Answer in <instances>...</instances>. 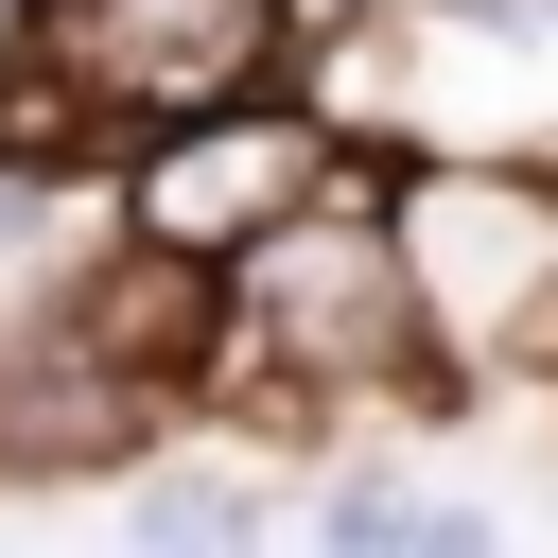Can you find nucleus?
Here are the masks:
<instances>
[{"label": "nucleus", "mask_w": 558, "mask_h": 558, "mask_svg": "<svg viewBox=\"0 0 558 558\" xmlns=\"http://www.w3.org/2000/svg\"><path fill=\"white\" fill-rule=\"evenodd\" d=\"M384 227H401V296H418L436 384L558 349V174L541 157H384Z\"/></svg>", "instance_id": "3"}, {"label": "nucleus", "mask_w": 558, "mask_h": 558, "mask_svg": "<svg viewBox=\"0 0 558 558\" xmlns=\"http://www.w3.org/2000/svg\"><path fill=\"white\" fill-rule=\"evenodd\" d=\"M0 17H17V0H0Z\"/></svg>", "instance_id": "8"}, {"label": "nucleus", "mask_w": 558, "mask_h": 558, "mask_svg": "<svg viewBox=\"0 0 558 558\" xmlns=\"http://www.w3.org/2000/svg\"><path fill=\"white\" fill-rule=\"evenodd\" d=\"M209 366L262 384V401H401V384H436L418 296H401V227H384V157H349L314 209H279V227L227 262Z\"/></svg>", "instance_id": "2"}, {"label": "nucleus", "mask_w": 558, "mask_h": 558, "mask_svg": "<svg viewBox=\"0 0 558 558\" xmlns=\"http://www.w3.org/2000/svg\"><path fill=\"white\" fill-rule=\"evenodd\" d=\"M349 140L384 157H541L558 174V0H418V35L331 87Z\"/></svg>", "instance_id": "4"}, {"label": "nucleus", "mask_w": 558, "mask_h": 558, "mask_svg": "<svg viewBox=\"0 0 558 558\" xmlns=\"http://www.w3.org/2000/svg\"><path fill=\"white\" fill-rule=\"evenodd\" d=\"M314 0H17V87H0V157L35 174L52 140H140L244 87H296Z\"/></svg>", "instance_id": "1"}, {"label": "nucleus", "mask_w": 558, "mask_h": 558, "mask_svg": "<svg viewBox=\"0 0 558 558\" xmlns=\"http://www.w3.org/2000/svg\"><path fill=\"white\" fill-rule=\"evenodd\" d=\"M296 541H331V558H349V541L471 558V541H488V506H471V488H418V471H349V488H314V506H296Z\"/></svg>", "instance_id": "6"}, {"label": "nucleus", "mask_w": 558, "mask_h": 558, "mask_svg": "<svg viewBox=\"0 0 558 558\" xmlns=\"http://www.w3.org/2000/svg\"><path fill=\"white\" fill-rule=\"evenodd\" d=\"M122 523H140V541H262V506H244L227 471H140Z\"/></svg>", "instance_id": "7"}, {"label": "nucleus", "mask_w": 558, "mask_h": 558, "mask_svg": "<svg viewBox=\"0 0 558 558\" xmlns=\"http://www.w3.org/2000/svg\"><path fill=\"white\" fill-rule=\"evenodd\" d=\"M331 174H349V122L296 105V87H244V105H192V122H140L122 140V227L174 244V262H244Z\"/></svg>", "instance_id": "5"}]
</instances>
